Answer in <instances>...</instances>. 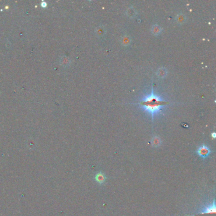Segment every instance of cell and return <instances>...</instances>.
Listing matches in <instances>:
<instances>
[{
	"label": "cell",
	"mask_w": 216,
	"mask_h": 216,
	"mask_svg": "<svg viewBox=\"0 0 216 216\" xmlns=\"http://www.w3.org/2000/svg\"><path fill=\"white\" fill-rule=\"evenodd\" d=\"M126 15L129 17V19H133L137 15V11L134 8V6H131L128 8L126 11Z\"/></svg>",
	"instance_id": "cell-6"
},
{
	"label": "cell",
	"mask_w": 216,
	"mask_h": 216,
	"mask_svg": "<svg viewBox=\"0 0 216 216\" xmlns=\"http://www.w3.org/2000/svg\"><path fill=\"white\" fill-rule=\"evenodd\" d=\"M134 104L141 106L145 111L147 112L152 115L153 118V116L157 115L161 111L162 108L171 105V103L169 101L164 100L160 96H157L153 92V89L152 88L151 94L145 96L140 102Z\"/></svg>",
	"instance_id": "cell-1"
},
{
	"label": "cell",
	"mask_w": 216,
	"mask_h": 216,
	"mask_svg": "<svg viewBox=\"0 0 216 216\" xmlns=\"http://www.w3.org/2000/svg\"><path fill=\"white\" fill-rule=\"evenodd\" d=\"M41 6L42 7H43V8H45V7L47 6V3L45 2V1H43L41 3Z\"/></svg>",
	"instance_id": "cell-12"
},
{
	"label": "cell",
	"mask_w": 216,
	"mask_h": 216,
	"mask_svg": "<svg viewBox=\"0 0 216 216\" xmlns=\"http://www.w3.org/2000/svg\"><path fill=\"white\" fill-rule=\"evenodd\" d=\"M151 143L153 147L157 148V147H159V146L161 145L162 141H161V139L159 136H153V138H152Z\"/></svg>",
	"instance_id": "cell-10"
},
{
	"label": "cell",
	"mask_w": 216,
	"mask_h": 216,
	"mask_svg": "<svg viewBox=\"0 0 216 216\" xmlns=\"http://www.w3.org/2000/svg\"><path fill=\"white\" fill-rule=\"evenodd\" d=\"M120 42L121 45L125 47H127L131 45L132 43V39L129 35H124L120 39Z\"/></svg>",
	"instance_id": "cell-3"
},
{
	"label": "cell",
	"mask_w": 216,
	"mask_h": 216,
	"mask_svg": "<svg viewBox=\"0 0 216 216\" xmlns=\"http://www.w3.org/2000/svg\"><path fill=\"white\" fill-rule=\"evenodd\" d=\"M162 27L158 24H154L151 27V32L154 36H159L162 32Z\"/></svg>",
	"instance_id": "cell-9"
},
{
	"label": "cell",
	"mask_w": 216,
	"mask_h": 216,
	"mask_svg": "<svg viewBox=\"0 0 216 216\" xmlns=\"http://www.w3.org/2000/svg\"><path fill=\"white\" fill-rule=\"evenodd\" d=\"M157 76L160 79H163L166 78L167 74V70L166 67H160L156 72Z\"/></svg>",
	"instance_id": "cell-8"
},
{
	"label": "cell",
	"mask_w": 216,
	"mask_h": 216,
	"mask_svg": "<svg viewBox=\"0 0 216 216\" xmlns=\"http://www.w3.org/2000/svg\"><path fill=\"white\" fill-rule=\"evenodd\" d=\"M94 179H95V181L98 182V183H99L100 185H103L105 182L106 176L103 173L100 172V173H98L95 175Z\"/></svg>",
	"instance_id": "cell-7"
},
{
	"label": "cell",
	"mask_w": 216,
	"mask_h": 216,
	"mask_svg": "<svg viewBox=\"0 0 216 216\" xmlns=\"http://www.w3.org/2000/svg\"><path fill=\"white\" fill-rule=\"evenodd\" d=\"M175 20L178 24L182 25L185 24L186 20H187V17H186L185 14L182 13H179L175 15Z\"/></svg>",
	"instance_id": "cell-4"
},
{
	"label": "cell",
	"mask_w": 216,
	"mask_h": 216,
	"mask_svg": "<svg viewBox=\"0 0 216 216\" xmlns=\"http://www.w3.org/2000/svg\"><path fill=\"white\" fill-rule=\"evenodd\" d=\"M200 215H204V216H215V214H214V213L203 214H200Z\"/></svg>",
	"instance_id": "cell-11"
},
{
	"label": "cell",
	"mask_w": 216,
	"mask_h": 216,
	"mask_svg": "<svg viewBox=\"0 0 216 216\" xmlns=\"http://www.w3.org/2000/svg\"><path fill=\"white\" fill-rule=\"evenodd\" d=\"M196 152L199 155V156L202 157L203 159H206L209 155V154L211 153V150L207 145H202V146H199Z\"/></svg>",
	"instance_id": "cell-2"
},
{
	"label": "cell",
	"mask_w": 216,
	"mask_h": 216,
	"mask_svg": "<svg viewBox=\"0 0 216 216\" xmlns=\"http://www.w3.org/2000/svg\"><path fill=\"white\" fill-rule=\"evenodd\" d=\"M211 136H212V138H215V137H216V134H215V133H212Z\"/></svg>",
	"instance_id": "cell-13"
},
{
	"label": "cell",
	"mask_w": 216,
	"mask_h": 216,
	"mask_svg": "<svg viewBox=\"0 0 216 216\" xmlns=\"http://www.w3.org/2000/svg\"><path fill=\"white\" fill-rule=\"evenodd\" d=\"M106 32H107V29L104 25H99L95 30V34L98 38L103 37L106 34Z\"/></svg>",
	"instance_id": "cell-5"
}]
</instances>
